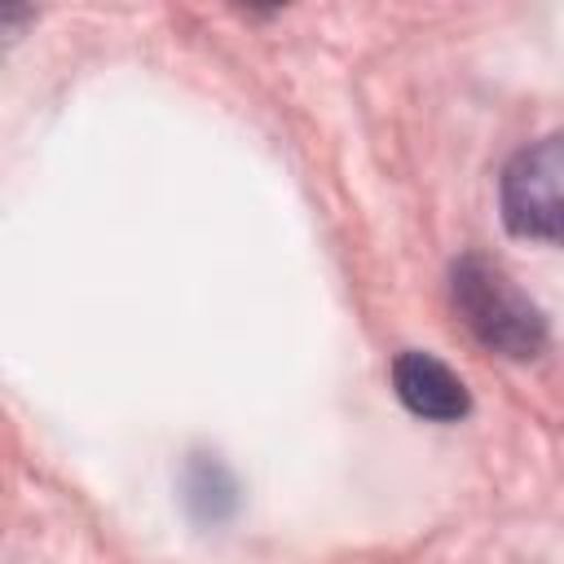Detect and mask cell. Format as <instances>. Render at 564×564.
<instances>
[{
  "instance_id": "1",
  "label": "cell",
  "mask_w": 564,
  "mask_h": 564,
  "mask_svg": "<svg viewBox=\"0 0 564 564\" xmlns=\"http://www.w3.org/2000/svg\"><path fill=\"white\" fill-rule=\"evenodd\" d=\"M449 300L463 326L502 357H538L546 344V317L542 308L485 256H463L449 269Z\"/></svg>"
},
{
  "instance_id": "2",
  "label": "cell",
  "mask_w": 564,
  "mask_h": 564,
  "mask_svg": "<svg viewBox=\"0 0 564 564\" xmlns=\"http://www.w3.org/2000/svg\"><path fill=\"white\" fill-rule=\"evenodd\" d=\"M502 225L516 238L564 247V132L511 154L498 181Z\"/></svg>"
},
{
  "instance_id": "3",
  "label": "cell",
  "mask_w": 564,
  "mask_h": 564,
  "mask_svg": "<svg viewBox=\"0 0 564 564\" xmlns=\"http://www.w3.org/2000/svg\"><path fill=\"white\" fill-rule=\"evenodd\" d=\"M392 388H397L401 405L410 414L427 419V423H458L471 410L467 383L441 357L419 352V348L397 352V361H392Z\"/></svg>"
}]
</instances>
